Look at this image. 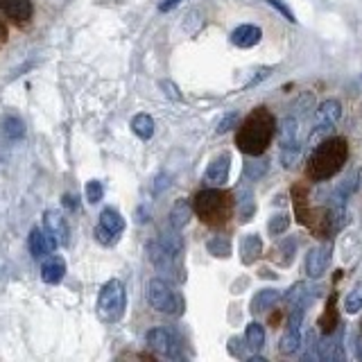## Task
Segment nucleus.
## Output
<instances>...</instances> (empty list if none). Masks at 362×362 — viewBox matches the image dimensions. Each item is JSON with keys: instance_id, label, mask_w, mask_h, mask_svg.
Listing matches in <instances>:
<instances>
[{"instance_id": "obj_1", "label": "nucleus", "mask_w": 362, "mask_h": 362, "mask_svg": "<svg viewBox=\"0 0 362 362\" xmlns=\"http://www.w3.org/2000/svg\"><path fill=\"white\" fill-rule=\"evenodd\" d=\"M349 158V143L342 136H331L317 143L313 147V154L308 156V165H305V177L310 181H326L335 177L339 170L344 168Z\"/></svg>"}, {"instance_id": "obj_2", "label": "nucleus", "mask_w": 362, "mask_h": 362, "mask_svg": "<svg viewBox=\"0 0 362 362\" xmlns=\"http://www.w3.org/2000/svg\"><path fill=\"white\" fill-rule=\"evenodd\" d=\"M274 129H276L274 116H272L265 107H256L245 118V122L240 124V129L235 134L238 150L249 156H260L269 147Z\"/></svg>"}, {"instance_id": "obj_3", "label": "nucleus", "mask_w": 362, "mask_h": 362, "mask_svg": "<svg viewBox=\"0 0 362 362\" xmlns=\"http://www.w3.org/2000/svg\"><path fill=\"white\" fill-rule=\"evenodd\" d=\"M235 206V199L231 192L220 190V186H213L206 190H199L192 199V211L197 218L209 226H222L229 222Z\"/></svg>"}, {"instance_id": "obj_4", "label": "nucleus", "mask_w": 362, "mask_h": 362, "mask_svg": "<svg viewBox=\"0 0 362 362\" xmlns=\"http://www.w3.org/2000/svg\"><path fill=\"white\" fill-rule=\"evenodd\" d=\"M124 308H127V292H124L122 281L111 279L102 286L98 294V315L102 322H120L124 317Z\"/></svg>"}, {"instance_id": "obj_5", "label": "nucleus", "mask_w": 362, "mask_h": 362, "mask_svg": "<svg viewBox=\"0 0 362 362\" xmlns=\"http://www.w3.org/2000/svg\"><path fill=\"white\" fill-rule=\"evenodd\" d=\"M147 301H150L154 310L163 315H177L181 313V305H184V301L173 290V286L165 283L163 279H152L147 283Z\"/></svg>"}, {"instance_id": "obj_6", "label": "nucleus", "mask_w": 362, "mask_h": 362, "mask_svg": "<svg viewBox=\"0 0 362 362\" xmlns=\"http://www.w3.org/2000/svg\"><path fill=\"white\" fill-rule=\"evenodd\" d=\"M301 324H303V303H297L288 317L286 333H283L281 342H279V351L283 356H292L299 351V346H301Z\"/></svg>"}, {"instance_id": "obj_7", "label": "nucleus", "mask_w": 362, "mask_h": 362, "mask_svg": "<svg viewBox=\"0 0 362 362\" xmlns=\"http://www.w3.org/2000/svg\"><path fill=\"white\" fill-rule=\"evenodd\" d=\"M331 263V243H322L305 254V274L308 279H322Z\"/></svg>"}, {"instance_id": "obj_8", "label": "nucleus", "mask_w": 362, "mask_h": 362, "mask_svg": "<svg viewBox=\"0 0 362 362\" xmlns=\"http://www.w3.org/2000/svg\"><path fill=\"white\" fill-rule=\"evenodd\" d=\"M147 258H150V263L161 272L163 276H175V269H177V260L179 256L170 254L168 249L161 245V243H150L147 245Z\"/></svg>"}, {"instance_id": "obj_9", "label": "nucleus", "mask_w": 362, "mask_h": 362, "mask_svg": "<svg viewBox=\"0 0 362 362\" xmlns=\"http://www.w3.org/2000/svg\"><path fill=\"white\" fill-rule=\"evenodd\" d=\"M145 339H147V346L154 349L156 354H161L165 358H181L175 337L170 335L165 328H152V331H147Z\"/></svg>"}, {"instance_id": "obj_10", "label": "nucleus", "mask_w": 362, "mask_h": 362, "mask_svg": "<svg viewBox=\"0 0 362 362\" xmlns=\"http://www.w3.org/2000/svg\"><path fill=\"white\" fill-rule=\"evenodd\" d=\"M229 173H231V154L222 152V154H218L209 163L204 179H206L209 186H224L226 179H229Z\"/></svg>"}, {"instance_id": "obj_11", "label": "nucleus", "mask_w": 362, "mask_h": 362, "mask_svg": "<svg viewBox=\"0 0 362 362\" xmlns=\"http://www.w3.org/2000/svg\"><path fill=\"white\" fill-rule=\"evenodd\" d=\"M43 229L45 233H50L57 245H68V240H71V231H68V222L66 218L59 213V211H45L43 213Z\"/></svg>"}, {"instance_id": "obj_12", "label": "nucleus", "mask_w": 362, "mask_h": 362, "mask_svg": "<svg viewBox=\"0 0 362 362\" xmlns=\"http://www.w3.org/2000/svg\"><path fill=\"white\" fill-rule=\"evenodd\" d=\"M0 7L16 25H25L32 21V0H0Z\"/></svg>"}, {"instance_id": "obj_13", "label": "nucleus", "mask_w": 362, "mask_h": 362, "mask_svg": "<svg viewBox=\"0 0 362 362\" xmlns=\"http://www.w3.org/2000/svg\"><path fill=\"white\" fill-rule=\"evenodd\" d=\"M59 247L57 245V240L50 235V233H45L41 229H34L30 233V252L34 258H43V256H50L54 249Z\"/></svg>"}, {"instance_id": "obj_14", "label": "nucleus", "mask_w": 362, "mask_h": 362, "mask_svg": "<svg viewBox=\"0 0 362 362\" xmlns=\"http://www.w3.org/2000/svg\"><path fill=\"white\" fill-rule=\"evenodd\" d=\"M342 118V105L337 100H326L317 107V127H333Z\"/></svg>"}, {"instance_id": "obj_15", "label": "nucleus", "mask_w": 362, "mask_h": 362, "mask_svg": "<svg viewBox=\"0 0 362 362\" xmlns=\"http://www.w3.org/2000/svg\"><path fill=\"white\" fill-rule=\"evenodd\" d=\"M260 37H263V30L258 25H240L231 32V43L238 48H254Z\"/></svg>"}, {"instance_id": "obj_16", "label": "nucleus", "mask_w": 362, "mask_h": 362, "mask_svg": "<svg viewBox=\"0 0 362 362\" xmlns=\"http://www.w3.org/2000/svg\"><path fill=\"white\" fill-rule=\"evenodd\" d=\"M64 276H66L64 258L48 256V260H45V263L41 265V279H43V283H50V286H54V283H59Z\"/></svg>"}, {"instance_id": "obj_17", "label": "nucleus", "mask_w": 362, "mask_h": 362, "mask_svg": "<svg viewBox=\"0 0 362 362\" xmlns=\"http://www.w3.org/2000/svg\"><path fill=\"white\" fill-rule=\"evenodd\" d=\"M279 141H281V147H286V145H301L297 116H286V118L281 120V124H279Z\"/></svg>"}, {"instance_id": "obj_18", "label": "nucleus", "mask_w": 362, "mask_h": 362, "mask_svg": "<svg viewBox=\"0 0 362 362\" xmlns=\"http://www.w3.org/2000/svg\"><path fill=\"white\" fill-rule=\"evenodd\" d=\"M235 211H238V218L240 222H249L254 218L256 213V202H254V192L249 188H240L235 195Z\"/></svg>"}, {"instance_id": "obj_19", "label": "nucleus", "mask_w": 362, "mask_h": 362, "mask_svg": "<svg viewBox=\"0 0 362 362\" xmlns=\"http://www.w3.org/2000/svg\"><path fill=\"white\" fill-rule=\"evenodd\" d=\"M240 254H243V263L245 265H252L254 260L263 254V240L256 235V233H249L243 238L240 243Z\"/></svg>"}, {"instance_id": "obj_20", "label": "nucleus", "mask_w": 362, "mask_h": 362, "mask_svg": "<svg viewBox=\"0 0 362 362\" xmlns=\"http://www.w3.org/2000/svg\"><path fill=\"white\" fill-rule=\"evenodd\" d=\"M190 218H192V206L188 204V199H177L173 211H170V224H173L175 229H184L190 222Z\"/></svg>"}, {"instance_id": "obj_21", "label": "nucleus", "mask_w": 362, "mask_h": 362, "mask_svg": "<svg viewBox=\"0 0 362 362\" xmlns=\"http://www.w3.org/2000/svg\"><path fill=\"white\" fill-rule=\"evenodd\" d=\"M100 224L105 226V229L111 233V235H120L124 231V218L116 211V209H105L100 215Z\"/></svg>"}, {"instance_id": "obj_22", "label": "nucleus", "mask_w": 362, "mask_h": 362, "mask_svg": "<svg viewBox=\"0 0 362 362\" xmlns=\"http://www.w3.org/2000/svg\"><path fill=\"white\" fill-rule=\"evenodd\" d=\"M281 299V292L274 288H265L260 290L256 297L252 299V313H265L267 308H272L276 301Z\"/></svg>"}, {"instance_id": "obj_23", "label": "nucleus", "mask_w": 362, "mask_h": 362, "mask_svg": "<svg viewBox=\"0 0 362 362\" xmlns=\"http://www.w3.org/2000/svg\"><path fill=\"white\" fill-rule=\"evenodd\" d=\"M245 346L249 351H260L265 346V328L260 326L258 322H252L247 326V331H245Z\"/></svg>"}, {"instance_id": "obj_24", "label": "nucleus", "mask_w": 362, "mask_h": 362, "mask_svg": "<svg viewBox=\"0 0 362 362\" xmlns=\"http://www.w3.org/2000/svg\"><path fill=\"white\" fill-rule=\"evenodd\" d=\"M132 129L143 141L152 139V136H154V120H152V116H147V113H139V116H134Z\"/></svg>"}, {"instance_id": "obj_25", "label": "nucleus", "mask_w": 362, "mask_h": 362, "mask_svg": "<svg viewBox=\"0 0 362 362\" xmlns=\"http://www.w3.org/2000/svg\"><path fill=\"white\" fill-rule=\"evenodd\" d=\"M206 249H209V254H213L215 258H226L231 254V243H229V238L215 235L206 243Z\"/></svg>"}, {"instance_id": "obj_26", "label": "nucleus", "mask_w": 362, "mask_h": 362, "mask_svg": "<svg viewBox=\"0 0 362 362\" xmlns=\"http://www.w3.org/2000/svg\"><path fill=\"white\" fill-rule=\"evenodd\" d=\"M335 301H337V294L333 292L331 297H328V308L322 317V328L326 333H331L335 331V326H337V313H335Z\"/></svg>"}, {"instance_id": "obj_27", "label": "nucleus", "mask_w": 362, "mask_h": 362, "mask_svg": "<svg viewBox=\"0 0 362 362\" xmlns=\"http://www.w3.org/2000/svg\"><path fill=\"white\" fill-rule=\"evenodd\" d=\"M3 127H5V136L11 141L23 139V136H25V124H23V120L16 118V116H7L5 122H3Z\"/></svg>"}, {"instance_id": "obj_28", "label": "nucleus", "mask_w": 362, "mask_h": 362, "mask_svg": "<svg viewBox=\"0 0 362 362\" xmlns=\"http://www.w3.org/2000/svg\"><path fill=\"white\" fill-rule=\"evenodd\" d=\"M158 243H161L170 254H175L181 258V252H184V243H181V238L177 233H168L163 231L161 235H158Z\"/></svg>"}, {"instance_id": "obj_29", "label": "nucleus", "mask_w": 362, "mask_h": 362, "mask_svg": "<svg viewBox=\"0 0 362 362\" xmlns=\"http://www.w3.org/2000/svg\"><path fill=\"white\" fill-rule=\"evenodd\" d=\"M344 310L349 315H356L362 310V286H356L354 290H351L346 294V299H344Z\"/></svg>"}, {"instance_id": "obj_30", "label": "nucleus", "mask_w": 362, "mask_h": 362, "mask_svg": "<svg viewBox=\"0 0 362 362\" xmlns=\"http://www.w3.org/2000/svg\"><path fill=\"white\" fill-rule=\"evenodd\" d=\"M267 161H247L245 163V179L247 181H258L260 177H265L267 173Z\"/></svg>"}, {"instance_id": "obj_31", "label": "nucleus", "mask_w": 362, "mask_h": 362, "mask_svg": "<svg viewBox=\"0 0 362 362\" xmlns=\"http://www.w3.org/2000/svg\"><path fill=\"white\" fill-rule=\"evenodd\" d=\"M301 156V145H286L281 147V163L283 168H294V163L299 161Z\"/></svg>"}, {"instance_id": "obj_32", "label": "nucleus", "mask_w": 362, "mask_h": 362, "mask_svg": "<svg viewBox=\"0 0 362 362\" xmlns=\"http://www.w3.org/2000/svg\"><path fill=\"white\" fill-rule=\"evenodd\" d=\"M288 226H290V215L279 213V215H274V218L269 220L267 229H269L272 235H281V233H286V231H288Z\"/></svg>"}, {"instance_id": "obj_33", "label": "nucleus", "mask_w": 362, "mask_h": 362, "mask_svg": "<svg viewBox=\"0 0 362 362\" xmlns=\"http://www.w3.org/2000/svg\"><path fill=\"white\" fill-rule=\"evenodd\" d=\"M102 195H105V186H102V181H88L86 184V199L90 204H98L102 199Z\"/></svg>"}, {"instance_id": "obj_34", "label": "nucleus", "mask_w": 362, "mask_h": 362, "mask_svg": "<svg viewBox=\"0 0 362 362\" xmlns=\"http://www.w3.org/2000/svg\"><path fill=\"white\" fill-rule=\"evenodd\" d=\"M235 122H238V113H235V111H231L229 116H224V118L220 120L218 129H215V132H218V134H226L231 127H235Z\"/></svg>"}, {"instance_id": "obj_35", "label": "nucleus", "mask_w": 362, "mask_h": 362, "mask_svg": "<svg viewBox=\"0 0 362 362\" xmlns=\"http://www.w3.org/2000/svg\"><path fill=\"white\" fill-rule=\"evenodd\" d=\"M294 249H297V240H290V238H288V240H283V245H281V252L283 254H286V256H283V263H290V260L294 258Z\"/></svg>"}, {"instance_id": "obj_36", "label": "nucleus", "mask_w": 362, "mask_h": 362, "mask_svg": "<svg viewBox=\"0 0 362 362\" xmlns=\"http://www.w3.org/2000/svg\"><path fill=\"white\" fill-rule=\"evenodd\" d=\"M95 238H98V243H102V245H111L113 240H116V235H111L102 224L95 226Z\"/></svg>"}, {"instance_id": "obj_37", "label": "nucleus", "mask_w": 362, "mask_h": 362, "mask_svg": "<svg viewBox=\"0 0 362 362\" xmlns=\"http://www.w3.org/2000/svg\"><path fill=\"white\" fill-rule=\"evenodd\" d=\"M267 3H269V5H274V7H276V9H279V11H281V14H283V16H286L288 21H292V23H294V21H297V18H294V14H292V9H290L288 5H283V3H281V0H267Z\"/></svg>"}, {"instance_id": "obj_38", "label": "nucleus", "mask_w": 362, "mask_h": 362, "mask_svg": "<svg viewBox=\"0 0 362 362\" xmlns=\"http://www.w3.org/2000/svg\"><path fill=\"white\" fill-rule=\"evenodd\" d=\"M161 86L165 88V95H168V98H173V100H181V93H179V88H177V86H175L173 82H163Z\"/></svg>"}, {"instance_id": "obj_39", "label": "nucleus", "mask_w": 362, "mask_h": 362, "mask_svg": "<svg viewBox=\"0 0 362 362\" xmlns=\"http://www.w3.org/2000/svg\"><path fill=\"white\" fill-rule=\"evenodd\" d=\"M179 3H181V0H161V3H158V9H161V11H170V9H175Z\"/></svg>"}, {"instance_id": "obj_40", "label": "nucleus", "mask_w": 362, "mask_h": 362, "mask_svg": "<svg viewBox=\"0 0 362 362\" xmlns=\"http://www.w3.org/2000/svg\"><path fill=\"white\" fill-rule=\"evenodd\" d=\"M269 73H272V68H263V71H258V75H256V77L252 79V82L247 84V88H249V86H254V84H258L260 79H265V77H267Z\"/></svg>"}, {"instance_id": "obj_41", "label": "nucleus", "mask_w": 362, "mask_h": 362, "mask_svg": "<svg viewBox=\"0 0 362 362\" xmlns=\"http://www.w3.org/2000/svg\"><path fill=\"white\" fill-rule=\"evenodd\" d=\"M5 37H7V30L3 25V21H0V41H5Z\"/></svg>"}]
</instances>
